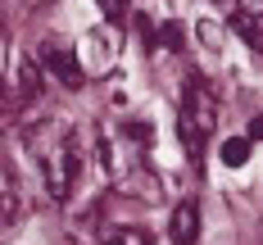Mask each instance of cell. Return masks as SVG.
Listing matches in <instances>:
<instances>
[{"label":"cell","instance_id":"cell-14","mask_svg":"<svg viewBox=\"0 0 263 245\" xmlns=\"http://www.w3.org/2000/svg\"><path fill=\"white\" fill-rule=\"evenodd\" d=\"M0 96H5V36H0Z\"/></svg>","mask_w":263,"mask_h":245},{"label":"cell","instance_id":"cell-9","mask_svg":"<svg viewBox=\"0 0 263 245\" xmlns=\"http://www.w3.org/2000/svg\"><path fill=\"white\" fill-rule=\"evenodd\" d=\"M232 27H236V36H240V41H245V46H250V50L263 59V27H259V23H250V18H236Z\"/></svg>","mask_w":263,"mask_h":245},{"label":"cell","instance_id":"cell-3","mask_svg":"<svg viewBox=\"0 0 263 245\" xmlns=\"http://www.w3.org/2000/svg\"><path fill=\"white\" fill-rule=\"evenodd\" d=\"M73 54H78L82 73H109L114 59H118V32L114 27H91V32H82Z\"/></svg>","mask_w":263,"mask_h":245},{"label":"cell","instance_id":"cell-12","mask_svg":"<svg viewBox=\"0 0 263 245\" xmlns=\"http://www.w3.org/2000/svg\"><path fill=\"white\" fill-rule=\"evenodd\" d=\"M240 5V18H250V23H263V0H236Z\"/></svg>","mask_w":263,"mask_h":245},{"label":"cell","instance_id":"cell-10","mask_svg":"<svg viewBox=\"0 0 263 245\" xmlns=\"http://www.w3.org/2000/svg\"><path fill=\"white\" fill-rule=\"evenodd\" d=\"M245 159H250V141H245V136H232V141H222V163H227V168H240Z\"/></svg>","mask_w":263,"mask_h":245},{"label":"cell","instance_id":"cell-5","mask_svg":"<svg viewBox=\"0 0 263 245\" xmlns=\"http://www.w3.org/2000/svg\"><path fill=\"white\" fill-rule=\"evenodd\" d=\"M41 78H46L41 64H36L32 54H18V59H14V100H18V105H32V100L41 96Z\"/></svg>","mask_w":263,"mask_h":245},{"label":"cell","instance_id":"cell-1","mask_svg":"<svg viewBox=\"0 0 263 245\" xmlns=\"http://www.w3.org/2000/svg\"><path fill=\"white\" fill-rule=\"evenodd\" d=\"M27 155L41 168V182L54 200H68L78 191V177L86 168V150H82V132L68 118H46L36 127H27Z\"/></svg>","mask_w":263,"mask_h":245},{"label":"cell","instance_id":"cell-6","mask_svg":"<svg viewBox=\"0 0 263 245\" xmlns=\"http://www.w3.org/2000/svg\"><path fill=\"white\" fill-rule=\"evenodd\" d=\"M168 236H173V245H195V236H200V204H195V200H182V204L173 209Z\"/></svg>","mask_w":263,"mask_h":245},{"label":"cell","instance_id":"cell-4","mask_svg":"<svg viewBox=\"0 0 263 245\" xmlns=\"http://www.w3.org/2000/svg\"><path fill=\"white\" fill-rule=\"evenodd\" d=\"M36 64H41V73L59 78L64 86H82V78H86V73H82V64H78V54L68 50L64 41H54V36L41 41V59H36Z\"/></svg>","mask_w":263,"mask_h":245},{"label":"cell","instance_id":"cell-8","mask_svg":"<svg viewBox=\"0 0 263 245\" xmlns=\"http://www.w3.org/2000/svg\"><path fill=\"white\" fill-rule=\"evenodd\" d=\"M18 218H23V200H18L9 186H0V232H9Z\"/></svg>","mask_w":263,"mask_h":245},{"label":"cell","instance_id":"cell-13","mask_svg":"<svg viewBox=\"0 0 263 245\" xmlns=\"http://www.w3.org/2000/svg\"><path fill=\"white\" fill-rule=\"evenodd\" d=\"M250 141H263V118H254V123H250Z\"/></svg>","mask_w":263,"mask_h":245},{"label":"cell","instance_id":"cell-7","mask_svg":"<svg viewBox=\"0 0 263 245\" xmlns=\"http://www.w3.org/2000/svg\"><path fill=\"white\" fill-rule=\"evenodd\" d=\"M100 245H155V236L145 227H136V222H118V227H105Z\"/></svg>","mask_w":263,"mask_h":245},{"label":"cell","instance_id":"cell-11","mask_svg":"<svg viewBox=\"0 0 263 245\" xmlns=\"http://www.w3.org/2000/svg\"><path fill=\"white\" fill-rule=\"evenodd\" d=\"M100 5V14H105L109 23H123L127 18V0H96Z\"/></svg>","mask_w":263,"mask_h":245},{"label":"cell","instance_id":"cell-2","mask_svg":"<svg viewBox=\"0 0 263 245\" xmlns=\"http://www.w3.org/2000/svg\"><path fill=\"white\" fill-rule=\"evenodd\" d=\"M213 123H218V105H213L209 82L191 78L186 82V96H182V109H177V132H182V145L191 150V159L204 155V141H209Z\"/></svg>","mask_w":263,"mask_h":245}]
</instances>
